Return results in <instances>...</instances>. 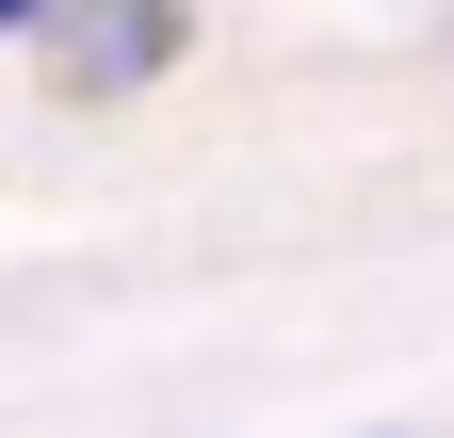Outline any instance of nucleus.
<instances>
[{
  "instance_id": "f03ea898",
  "label": "nucleus",
  "mask_w": 454,
  "mask_h": 438,
  "mask_svg": "<svg viewBox=\"0 0 454 438\" xmlns=\"http://www.w3.org/2000/svg\"><path fill=\"white\" fill-rule=\"evenodd\" d=\"M49 17H66V0H0V33H49Z\"/></svg>"
},
{
  "instance_id": "f257e3e1",
  "label": "nucleus",
  "mask_w": 454,
  "mask_h": 438,
  "mask_svg": "<svg viewBox=\"0 0 454 438\" xmlns=\"http://www.w3.org/2000/svg\"><path fill=\"white\" fill-rule=\"evenodd\" d=\"M146 66H179V0H66V17H49V82L66 98H114Z\"/></svg>"
}]
</instances>
